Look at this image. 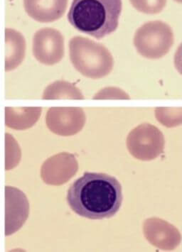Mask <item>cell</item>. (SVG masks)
Segmentation results:
<instances>
[{"label":"cell","mask_w":182,"mask_h":252,"mask_svg":"<svg viewBox=\"0 0 182 252\" xmlns=\"http://www.w3.org/2000/svg\"><path fill=\"white\" fill-rule=\"evenodd\" d=\"M121 185L106 173L85 172L71 186L67 203L78 216L90 220L112 218L122 203Z\"/></svg>","instance_id":"1"},{"label":"cell","mask_w":182,"mask_h":252,"mask_svg":"<svg viewBox=\"0 0 182 252\" xmlns=\"http://www.w3.org/2000/svg\"><path fill=\"white\" fill-rule=\"evenodd\" d=\"M122 0H73L68 20L75 30L101 39L117 30Z\"/></svg>","instance_id":"2"},{"label":"cell","mask_w":182,"mask_h":252,"mask_svg":"<svg viewBox=\"0 0 182 252\" xmlns=\"http://www.w3.org/2000/svg\"><path fill=\"white\" fill-rule=\"evenodd\" d=\"M69 50L74 68L87 78L101 79L113 68V57L109 50L89 38L73 37L69 43Z\"/></svg>","instance_id":"3"},{"label":"cell","mask_w":182,"mask_h":252,"mask_svg":"<svg viewBox=\"0 0 182 252\" xmlns=\"http://www.w3.org/2000/svg\"><path fill=\"white\" fill-rule=\"evenodd\" d=\"M172 28L160 21L148 22L140 27L134 36V45L140 55L159 59L167 55L174 44Z\"/></svg>","instance_id":"4"},{"label":"cell","mask_w":182,"mask_h":252,"mask_svg":"<svg viewBox=\"0 0 182 252\" xmlns=\"http://www.w3.org/2000/svg\"><path fill=\"white\" fill-rule=\"evenodd\" d=\"M127 147L137 159L144 161L155 159L164 152L163 134L151 124H142L128 134Z\"/></svg>","instance_id":"5"},{"label":"cell","mask_w":182,"mask_h":252,"mask_svg":"<svg viewBox=\"0 0 182 252\" xmlns=\"http://www.w3.org/2000/svg\"><path fill=\"white\" fill-rule=\"evenodd\" d=\"M32 50L35 59L41 63L47 65L58 63L65 52L64 36L55 29H41L34 35Z\"/></svg>","instance_id":"6"},{"label":"cell","mask_w":182,"mask_h":252,"mask_svg":"<svg viewBox=\"0 0 182 252\" xmlns=\"http://www.w3.org/2000/svg\"><path fill=\"white\" fill-rule=\"evenodd\" d=\"M86 117L80 107H51L46 122L51 132L63 136L75 135L84 126Z\"/></svg>","instance_id":"7"},{"label":"cell","mask_w":182,"mask_h":252,"mask_svg":"<svg viewBox=\"0 0 182 252\" xmlns=\"http://www.w3.org/2000/svg\"><path fill=\"white\" fill-rule=\"evenodd\" d=\"M30 203L22 191L5 187V236L20 229L30 216Z\"/></svg>","instance_id":"8"},{"label":"cell","mask_w":182,"mask_h":252,"mask_svg":"<svg viewBox=\"0 0 182 252\" xmlns=\"http://www.w3.org/2000/svg\"><path fill=\"white\" fill-rule=\"evenodd\" d=\"M78 163L72 154L61 153L51 157L41 167V178L45 184L61 186L75 176Z\"/></svg>","instance_id":"9"},{"label":"cell","mask_w":182,"mask_h":252,"mask_svg":"<svg viewBox=\"0 0 182 252\" xmlns=\"http://www.w3.org/2000/svg\"><path fill=\"white\" fill-rule=\"evenodd\" d=\"M143 232L146 240L159 250H174L180 245L182 236L175 226L159 218L146 220Z\"/></svg>","instance_id":"10"},{"label":"cell","mask_w":182,"mask_h":252,"mask_svg":"<svg viewBox=\"0 0 182 252\" xmlns=\"http://www.w3.org/2000/svg\"><path fill=\"white\" fill-rule=\"evenodd\" d=\"M69 0H24L26 12L35 21L50 23L65 14Z\"/></svg>","instance_id":"11"},{"label":"cell","mask_w":182,"mask_h":252,"mask_svg":"<svg viewBox=\"0 0 182 252\" xmlns=\"http://www.w3.org/2000/svg\"><path fill=\"white\" fill-rule=\"evenodd\" d=\"M5 66L6 72L12 71L19 67L25 57L26 41L20 32L12 30H5Z\"/></svg>","instance_id":"12"},{"label":"cell","mask_w":182,"mask_h":252,"mask_svg":"<svg viewBox=\"0 0 182 252\" xmlns=\"http://www.w3.org/2000/svg\"><path fill=\"white\" fill-rule=\"evenodd\" d=\"M41 112L40 107H6V126L16 130L29 129L37 123Z\"/></svg>","instance_id":"13"},{"label":"cell","mask_w":182,"mask_h":252,"mask_svg":"<svg viewBox=\"0 0 182 252\" xmlns=\"http://www.w3.org/2000/svg\"><path fill=\"white\" fill-rule=\"evenodd\" d=\"M43 99H84L80 90L72 83L58 80L49 85L43 92Z\"/></svg>","instance_id":"14"},{"label":"cell","mask_w":182,"mask_h":252,"mask_svg":"<svg viewBox=\"0 0 182 252\" xmlns=\"http://www.w3.org/2000/svg\"><path fill=\"white\" fill-rule=\"evenodd\" d=\"M155 113L158 121L167 127H173L182 123V108H157Z\"/></svg>","instance_id":"15"},{"label":"cell","mask_w":182,"mask_h":252,"mask_svg":"<svg viewBox=\"0 0 182 252\" xmlns=\"http://www.w3.org/2000/svg\"><path fill=\"white\" fill-rule=\"evenodd\" d=\"M130 1L138 10L146 14L161 12L166 4V0H130Z\"/></svg>","instance_id":"16"}]
</instances>
